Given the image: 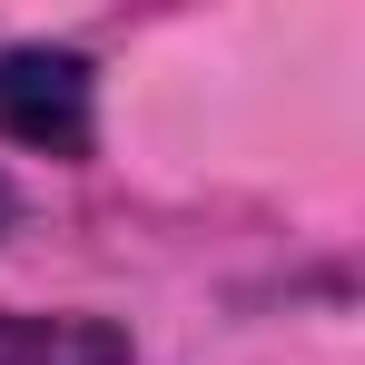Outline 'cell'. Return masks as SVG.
Here are the masks:
<instances>
[{"instance_id":"6da1fadb","label":"cell","mask_w":365,"mask_h":365,"mask_svg":"<svg viewBox=\"0 0 365 365\" xmlns=\"http://www.w3.org/2000/svg\"><path fill=\"white\" fill-rule=\"evenodd\" d=\"M89 99H99V79H89L79 50H0V138L79 158L89 148Z\"/></svg>"},{"instance_id":"7a4b0ae2","label":"cell","mask_w":365,"mask_h":365,"mask_svg":"<svg viewBox=\"0 0 365 365\" xmlns=\"http://www.w3.org/2000/svg\"><path fill=\"white\" fill-rule=\"evenodd\" d=\"M0 365H128L109 316H0Z\"/></svg>"},{"instance_id":"3957f363","label":"cell","mask_w":365,"mask_h":365,"mask_svg":"<svg viewBox=\"0 0 365 365\" xmlns=\"http://www.w3.org/2000/svg\"><path fill=\"white\" fill-rule=\"evenodd\" d=\"M0 227H10V178H0Z\"/></svg>"}]
</instances>
